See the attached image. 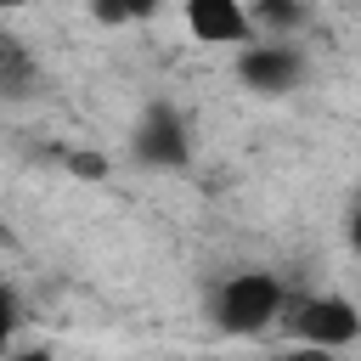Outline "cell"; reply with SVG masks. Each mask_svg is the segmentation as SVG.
<instances>
[{"label": "cell", "mask_w": 361, "mask_h": 361, "mask_svg": "<svg viewBox=\"0 0 361 361\" xmlns=\"http://www.w3.org/2000/svg\"><path fill=\"white\" fill-rule=\"evenodd\" d=\"M288 293L271 271H237L214 288V327L231 338H254L271 327V316H282Z\"/></svg>", "instance_id": "6da1fadb"}, {"label": "cell", "mask_w": 361, "mask_h": 361, "mask_svg": "<svg viewBox=\"0 0 361 361\" xmlns=\"http://www.w3.org/2000/svg\"><path fill=\"white\" fill-rule=\"evenodd\" d=\"M293 338L299 344H316V350H344L361 338V310L344 299V293H316V299H299L293 316H288Z\"/></svg>", "instance_id": "7a4b0ae2"}, {"label": "cell", "mask_w": 361, "mask_h": 361, "mask_svg": "<svg viewBox=\"0 0 361 361\" xmlns=\"http://www.w3.org/2000/svg\"><path fill=\"white\" fill-rule=\"evenodd\" d=\"M237 79L248 90H259V96H288L305 79V51L293 39H265L259 34L254 45L237 51Z\"/></svg>", "instance_id": "3957f363"}, {"label": "cell", "mask_w": 361, "mask_h": 361, "mask_svg": "<svg viewBox=\"0 0 361 361\" xmlns=\"http://www.w3.org/2000/svg\"><path fill=\"white\" fill-rule=\"evenodd\" d=\"M130 147H135V158H141V164H152V169H180V164L192 158L186 118H180L169 102H152V107L141 113V124H135Z\"/></svg>", "instance_id": "277c9868"}, {"label": "cell", "mask_w": 361, "mask_h": 361, "mask_svg": "<svg viewBox=\"0 0 361 361\" xmlns=\"http://www.w3.org/2000/svg\"><path fill=\"white\" fill-rule=\"evenodd\" d=\"M186 28L203 45H237V51L259 39L248 0H186Z\"/></svg>", "instance_id": "5b68a950"}, {"label": "cell", "mask_w": 361, "mask_h": 361, "mask_svg": "<svg viewBox=\"0 0 361 361\" xmlns=\"http://www.w3.org/2000/svg\"><path fill=\"white\" fill-rule=\"evenodd\" d=\"M0 90H6V102H23L34 90V56L17 34H0Z\"/></svg>", "instance_id": "8992f818"}, {"label": "cell", "mask_w": 361, "mask_h": 361, "mask_svg": "<svg viewBox=\"0 0 361 361\" xmlns=\"http://www.w3.org/2000/svg\"><path fill=\"white\" fill-rule=\"evenodd\" d=\"M305 23V6L299 0H254V28L265 39H288V28Z\"/></svg>", "instance_id": "52a82bcc"}, {"label": "cell", "mask_w": 361, "mask_h": 361, "mask_svg": "<svg viewBox=\"0 0 361 361\" xmlns=\"http://www.w3.org/2000/svg\"><path fill=\"white\" fill-rule=\"evenodd\" d=\"M68 169L85 175V180H102V175H107V158H102V152H68Z\"/></svg>", "instance_id": "ba28073f"}, {"label": "cell", "mask_w": 361, "mask_h": 361, "mask_svg": "<svg viewBox=\"0 0 361 361\" xmlns=\"http://www.w3.org/2000/svg\"><path fill=\"white\" fill-rule=\"evenodd\" d=\"M276 361H338V350H316V344H293L288 355H276Z\"/></svg>", "instance_id": "9c48e42d"}, {"label": "cell", "mask_w": 361, "mask_h": 361, "mask_svg": "<svg viewBox=\"0 0 361 361\" xmlns=\"http://www.w3.org/2000/svg\"><path fill=\"white\" fill-rule=\"evenodd\" d=\"M90 11H96L102 23H130V11H124V0H90Z\"/></svg>", "instance_id": "30bf717a"}, {"label": "cell", "mask_w": 361, "mask_h": 361, "mask_svg": "<svg viewBox=\"0 0 361 361\" xmlns=\"http://www.w3.org/2000/svg\"><path fill=\"white\" fill-rule=\"evenodd\" d=\"M344 237H350V248H355V259H361V203L350 209V226H344Z\"/></svg>", "instance_id": "8fae6325"}, {"label": "cell", "mask_w": 361, "mask_h": 361, "mask_svg": "<svg viewBox=\"0 0 361 361\" xmlns=\"http://www.w3.org/2000/svg\"><path fill=\"white\" fill-rule=\"evenodd\" d=\"M158 6H164V0H124V11H130V17H152Z\"/></svg>", "instance_id": "7c38bea8"}, {"label": "cell", "mask_w": 361, "mask_h": 361, "mask_svg": "<svg viewBox=\"0 0 361 361\" xmlns=\"http://www.w3.org/2000/svg\"><path fill=\"white\" fill-rule=\"evenodd\" d=\"M11 361H56V355H51V350H17Z\"/></svg>", "instance_id": "4fadbf2b"}, {"label": "cell", "mask_w": 361, "mask_h": 361, "mask_svg": "<svg viewBox=\"0 0 361 361\" xmlns=\"http://www.w3.org/2000/svg\"><path fill=\"white\" fill-rule=\"evenodd\" d=\"M0 6H6V11H23V6H28V0H0Z\"/></svg>", "instance_id": "5bb4252c"}]
</instances>
